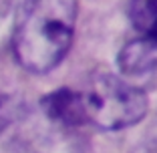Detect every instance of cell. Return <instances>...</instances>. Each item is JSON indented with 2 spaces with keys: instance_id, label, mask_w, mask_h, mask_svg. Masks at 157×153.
<instances>
[{
  "instance_id": "3957f363",
  "label": "cell",
  "mask_w": 157,
  "mask_h": 153,
  "mask_svg": "<svg viewBox=\"0 0 157 153\" xmlns=\"http://www.w3.org/2000/svg\"><path fill=\"white\" fill-rule=\"evenodd\" d=\"M42 109L52 121L67 127L83 125L87 123V111H85L83 93L71 91V89H59L55 93H48L40 101Z\"/></svg>"
},
{
  "instance_id": "5b68a950",
  "label": "cell",
  "mask_w": 157,
  "mask_h": 153,
  "mask_svg": "<svg viewBox=\"0 0 157 153\" xmlns=\"http://www.w3.org/2000/svg\"><path fill=\"white\" fill-rule=\"evenodd\" d=\"M129 18L143 38L157 40V0H129Z\"/></svg>"
},
{
  "instance_id": "6da1fadb",
  "label": "cell",
  "mask_w": 157,
  "mask_h": 153,
  "mask_svg": "<svg viewBox=\"0 0 157 153\" xmlns=\"http://www.w3.org/2000/svg\"><path fill=\"white\" fill-rule=\"evenodd\" d=\"M77 0H24L14 26V56L30 73H48L67 56Z\"/></svg>"
},
{
  "instance_id": "7a4b0ae2",
  "label": "cell",
  "mask_w": 157,
  "mask_h": 153,
  "mask_svg": "<svg viewBox=\"0 0 157 153\" xmlns=\"http://www.w3.org/2000/svg\"><path fill=\"white\" fill-rule=\"evenodd\" d=\"M87 121L107 131L127 129L147 115L149 101L143 89L111 73H101L83 95Z\"/></svg>"
},
{
  "instance_id": "277c9868",
  "label": "cell",
  "mask_w": 157,
  "mask_h": 153,
  "mask_svg": "<svg viewBox=\"0 0 157 153\" xmlns=\"http://www.w3.org/2000/svg\"><path fill=\"white\" fill-rule=\"evenodd\" d=\"M117 65L125 77H141L157 69V40L137 38L127 42L117 55Z\"/></svg>"
},
{
  "instance_id": "8992f818",
  "label": "cell",
  "mask_w": 157,
  "mask_h": 153,
  "mask_svg": "<svg viewBox=\"0 0 157 153\" xmlns=\"http://www.w3.org/2000/svg\"><path fill=\"white\" fill-rule=\"evenodd\" d=\"M6 125V113H4V105H2V99H0V131L4 129Z\"/></svg>"
}]
</instances>
